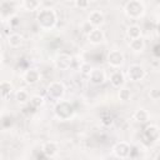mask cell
<instances>
[{"instance_id":"6da1fadb","label":"cell","mask_w":160,"mask_h":160,"mask_svg":"<svg viewBox=\"0 0 160 160\" xmlns=\"http://www.w3.org/2000/svg\"><path fill=\"white\" fill-rule=\"evenodd\" d=\"M36 21H38V25L40 26V29L51 30L56 25V12L50 8L41 9L38 11Z\"/></svg>"},{"instance_id":"7a4b0ae2","label":"cell","mask_w":160,"mask_h":160,"mask_svg":"<svg viewBox=\"0 0 160 160\" xmlns=\"http://www.w3.org/2000/svg\"><path fill=\"white\" fill-rule=\"evenodd\" d=\"M54 114H55V116L59 120L66 121V120H70L74 116L75 109H74L72 104H70L69 101L61 99V100H59L55 104V106H54Z\"/></svg>"},{"instance_id":"3957f363","label":"cell","mask_w":160,"mask_h":160,"mask_svg":"<svg viewBox=\"0 0 160 160\" xmlns=\"http://www.w3.org/2000/svg\"><path fill=\"white\" fill-rule=\"evenodd\" d=\"M124 11H125V15L128 18L136 20V19H140L144 15L145 6H144L141 0H130V1L126 2Z\"/></svg>"},{"instance_id":"277c9868","label":"cell","mask_w":160,"mask_h":160,"mask_svg":"<svg viewBox=\"0 0 160 160\" xmlns=\"http://www.w3.org/2000/svg\"><path fill=\"white\" fill-rule=\"evenodd\" d=\"M65 85L61 81H51L46 88V95L51 100H61L65 95Z\"/></svg>"},{"instance_id":"5b68a950","label":"cell","mask_w":160,"mask_h":160,"mask_svg":"<svg viewBox=\"0 0 160 160\" xmlns=\"http://www.w3.org/2000/svg\"><path fill=\"white\" fill-rule=\"evenodd\" d=\"M131 152H132V146L128 141H119L112 148V154L118 159L131 158Z\"/></svg>"},{"instance_id":"8992f818","label":"cell","mask_w":160,"mask_h":160,"mask_svg":"<svg viewBox=\"0 0 160 160\" xmlns=\"http://www.w3.org/2000/svg\"><path fill=\"white\" fill-rule=\"evenodd\" d=\"M106 62L111 68H121L122 64L125 62V56L120 50H110L106 55Z\"/></svg>"},{"instance_id":"52a82bcc","label":"cell","mask_w":160,"mask_h":160,"mask_svg":"<svg viewBox=\"0 0 160 160\" xmlns=\"http://www.w3.org/2000/svg\"><path fill=\"white\" fill-rule=\"evenodd\" d=\"M126 75L129 78V80L131 81H141L145 76H146V71L145 69L139 65V64H132L128 68V71H126Z\"/></svg>"},{"instance_id":"ba28073f","label":"cell","mask_w":160,"mask_h":160,"mask_svg":"<svg viewBox=\"0 0 160 160\" xmlns=\"http://www.w3.org/2000/svg\"><path fill=\"white\" fill-rule=\"evenodd\" d=\"M144 139L148 141V144H152V142H156L160 140V129L154 125V124H150L145 128L144 130V134H142Z\"/></svg>"},{"instance_id":"9c48e42d","label":"cell","mask_w":160,"mask_h":160,"mask_svg":"<svg viewBox=\"0 0 160 160\" xmlns=\"http://www.w3.org/2000/svg\"><path fill=\"white\" fill-rule=\"evenodd\" d=\"M16 4L12 0H2L0 6V12L2 19H10L11 16L16 15Z\"/></svg>"},{"instance_id":"30bf717a","label":"cell","mask_w":160,"mask_h":160,"mask_svg":"<svg viewBox=\"0 0 160 160\" xmlns=\"http://www.w3.org/2000/svg\"><path fill=\"white\" fill-rule=\"evenodd\" d=\"M74 58L66 52H61L55 58V66L60 70H69L72 66Z\"/></svg>"},{"instance_id":"8fae6325","label":"cell","mask_w":160,"mask_h":160,"mask_svg":"<svg viewBox=\"0 0 160 160\" xmlns=\"http://www.w3.org/2000/svg\"><path fill=\"white\" fill-rule=\"evenodd\" d=\"M89 78V81L95 85V86H99L101 84L105 82L106 80V74L102 69H92V71L90 72V75L88 76Z\"/></svg>"},{"instance_id":"7c38bea8","label":"cell","mask_w":160,"mask_h":160,"mask_svg":"<svg viewBox=\"0 0 160 160\" xmlns=\"http://www.w3.org/2000/svg\"><path fill=\"white\" fill-rule=\"evenodd\" d=\"M88 21L94 28H100L105 21V16L100 10H92V11H90V14L88 16Z\"/></svg>"},{"instance_id":"4fadbf2b","label":"cell","mask_w":160,"mask_h":160,"mask_svg":"<svg viewBox=\"0 0 160 160\" xmlns=\"http://www.w3.org/2000/svg\"><path fill=\"white\" fill-rule=\"evenodd\" d=\"M109 80H110L111 86H112V88H116V89H120V88H122V86L125 85V75H124V72L120 71V70H115V71L110 75Z\"/></svg>"},{"instance_id":"5bb4252c","label":"cell","mask_w":160,"mask_h":160,"mask_svg":"<svg viewBox=\"0 0 160 160\" xmlns=\"http://www.w3.org/2000/svg\"><path fill=\"white\" fill-rule=\"evenodd\" d=\"M86 36H88L89 42L92 44V45H99V44H101V42L104 41V39H105V34H104L102 30H100V28H94V29L91 30V32H90L89 35H86Z\"/></svg>"},{"instance_id":"9a60e30c","label":"cell","mask_w":160,"mask_h":160,"mask_svg":"<svg viewBox=\"0 0 160 160\" xmlns=\"http://www.w3.org/2000/svg\"><path fill=\"white\" fill-rule=\"evenodd\" d=\"M41 151L45 154L46 158H55L59 152V146L55 141H46L42 144Z\"/></svg>"},{"instance_id":"2e32d148","label":"cell","mask_w":160,"mask_h":160,"mask_svg":"<svg viewBox=\"0 0 160 160\" xmlns=\"http://www.w3.org/2000/svg\"><path fill=\"white\" fill-rule=\"evenodd\" d=\"M24 80L28 85H35L39 82L40 80V72L36 70V69H28L25 72H24Z\"/></svg>"},{"instance_id":"e0dca14e","label":"cell","mask_w":160,"mask_h":160,"mask_svg":"<svg viewBox=\"0 0 160 160\" xmlns=\"http://www.w3.org/2000/svg\"><path fill=\"white\" fill-rule=\"evenodd\" d=\"M22 36L20 35V34H18V32H12V34H9L8 35V45L10 46V48H12V49H18V48H20L21 46V44H22Z\"/></svg>"},{"instance_id":"ac0fdd59","label":"cell","mask_w":160,"mask_h":160,"mask_svg":"<svg viewBox=\"0 0 160 160\" xmlns=\"http://www.w3.org/2000/svg\"><path fill=\"white\" fill-rule=\"evenodd\" d=\"M129 46L134 52H141L145 49V41H144L142 36L136 38V39H131L129 41Z\"/></svg>"},{"instance_id":"d6986e66","label":"cell","mask_w":160,"mask_h":160,"mask_svg":"<svg viewBox=\"0 0 160 160\" xmlns=\"http://www.w3.org/2000/svg\"><path fill=\"white\" fill-rule=\"evenodd\" d=\"M126 36L128 39H136V38H140L141 36V28L136 24H132L130 26H128L126 29Z\"/></svg>"},{"instance_id":"ffe728a7","label":"cell","mask_w":160,"mask_h":160,"mask_svg":"<svg viewBox=\"0 0 160 160\" xmlns=\"http://www.w3.org/2000/svg\"><path fill=\"white\" fill-rule=\"evenodd\" d=\"M14 88H12V84L10 81H6V80H2L1 84H0V91H1V96L2 99H6L11 92H12Z\"/></svg>"},{"instance_id":"44dd1931","label":"cell","mask_w":160,"mask_h":160,"mask_svg":"<svg viewBox=\"0 0 160 160\" xmlns=\"http://www.w3.org/2000/svg\"><path fill=\"white\" fill-rule=\"evenodd\" d=\"M134 120L138 121V122H146L149 120V112L145 110V109H138L134 115H132Z\"/></svg>"},{"instance_id":"7402d4cb","label":"cell","mask_w":160,"mask_h":160,"mask_svg":"<svg viewBox=\"0 0 160 160\" xmlns=\"http://www.w3.org/2000/svg\"><path fill=\"white\" fill-rule=\"evenodd\" d=\"M22 6L28 11H36L40 9V0H22Z\"/></svg>"},{"instance_id":"603a6c76","label":"cell","mask_w":160,"mask_h":160,"mask_svg":"<svg viewBox=\"0 0 160 160\" xmlns=\"http://www.w3.org/2000/svg\"><path fill=\"white\" fill-rule=\"evenodd\" d=\"M15 100H16L19 104H25V102H28V101L30 100V99H29V94H28V91L24 90V89L18 90V91L15 92Z\"/></svg>"},{"instance_id":"cb8c5ba5","label":"cell","mask_w":160,"mask_h":160,"mask_svg":"<svg viewBox=\"0 0 160 160\" xmlns=\"http://www.w3.org/2000/svg\"><path fill=\"white\" fill-rule=\"evenodd\" d=\"M118 95H119V99L121 101H129L131 99V91H130V89H128L125 86H122V88L119 89Z\"/></svg>"},{"instance_id":"d4e9b609","label":"cell","mask_w":160,"mask_h":160,"mask_svg":"<svg viewBox=\"0 0 160 160\" xmlns=\"http://www.w3.org/2000/svg\"><path fill=\"white\" fill-rule=\"evenodd\" d=\"M44 102H45V100H44V98H42L41 95H32V96L30 98V105H31L34 109H38V108L42 106Z\"/></svg>"},{"instance_id":"484cf974","label":"cell","mask_w":160,"mask_h":160,"mask_svg":"<svg viewBox=\"0 0 160 160\" xmlns=\"http://www.w3.org/2000/svg\"><path fill=\"white\" fill-rule=\"evenodd\" d=\"M100 120H101V124H102V125H105V126H110V125L112 124V121H114V118H112L111 114L105 112V114L101 115Z\"/></svg>"},{"instance_id":"4316f807","label":"cell","mask_w":160,"mask_h":160,"mask_svg":"<svg viewBox=\"0 0 160 160\" xmlns=\"http://www.w3.org/2000/svg\"><path fill=\"white\" fill-rule=\"evenodd\" d=\"M92 66L89 64V62H82L81 65H80V72L82 74V75H85V76H89L90 75V72L92 71Z\"/></svg>"},{"instance_id":"83f0119b","label":"cell","mask_w":160,"mask_h":160,"mask_svg":"<svg viewBox=\"0 0 160 160\" xmlns=\"http://www.w3.org/2000/svg\"><path fill=\"white\" fill-rule=\"evenodd\" d=\"M148 95H149V98H150L151 100L156 101V100L160 99V89H159V88H152V89L149 90Z\"/></svg>"},{"instance_id":"f1b7e54d","label":"cell","mask_w":160,"mask_h":160,"mask_svg":"<svg viewBox=\"0 0 160 160\" xmlns=\"http://www.w3.org/2000/svg\"><path fill=\"white\" fill-rule=\"evenodd\" d=\"M8 24H9V26H10V28H16V26H19V25H20V18H19L18 15L11 16V18L8 20Z\"/></svg>"},{"instance_id":"f546056e","label":"cell","mask_w":160,"mask_h":160,"mask_svg":"<svg viewBox=\"0 0 160 160\" xmlns=\"http://www.w3.org/2000/svg\"><path fill=\"white\" fill-rule=\"evenodd\" d=\"M75 6L79 9H88L90 5V0H75Z\"/></svg>"},{"instance_id":"4dcf8cb0","label":"cell","mask_w":160,"mask_h":160,"mask_svg":"<svg viewBox=\"0 0 160 160\" xmlns=\"http://www.w3.org/2000/svg\"><path fill=\"white\" fill-rule=\"evenodd\" d=\"M92 29H94V26H92L88 20L81 25V30H82V32H84L85 35H89V34L91 32V30H92Z\"/></svg>"},{"instance_id":"1f68e13d","label":"cell","mask_w":160,"mask_h":160,"mask_svg":"<svg viewBox=\"0 0 160 160\" xmlns=\"http://www.w3.org/2000/svg\"><path fill=\"white\" fill-rule=\"evenodd\" d=\"M152 52H154V55H155L156 58H160V42H159V44H156V45L154 46Z\"/></svg>"},{"instance_id":"d6a6232c","label":"cell","mask_w":160,"mask_h":160,"mask_svg":"<svg viewBox=\"0 0 160 160\" xmlns=\"http://www.w3.org/2000/svg\"><path fill=\"white\" fill-rule=\"evenodd\" d=\"M155 30H156V34L160 36V21L156 24V28H155Z\"/></svg>"},{"instance_id":"836d02e7","label":"cell","mask_w":160,"mask_h":160,"mask_svg":"<svg viewBox=\"0 0 160 160\" xmlns=\"http://www.w3.org/2000/svg\"><path fill=\"white\" fill-rule=\"evenodd\" d=\"M155 159H156V160H160V152H158V154L155 155Z\"/></svg>"},{"instance_id":"e575fe53","label":"cell","mask_w":160,"mask_h":160,"mask_svg":"<svg viewBox=\"0 0 160 160\" xmlns=\"http://www.w3.org/2000/svg\"><path fill=\"white\" fill-rule=\"evenodd\" d=\"M69 1H75V0H69Z\"/></svg>"},{"instance_id":"d590c367","label":"cell","mask_w":160,"mask_h":160,"mask_svg":"<svg viewBox=\"0 0 160 160\" xmlns=\"http://www.w3.org/2000/svg\"><path fill=\"white\" fill-rule=\"evenodd\" d=\"M90 1H96V0H90Z\"/></svg>"}]
</instances>
